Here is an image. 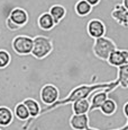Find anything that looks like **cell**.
I'll use <instances>...</instances> for the list:
<instances>
[{"instance_id":"cell-1","label":"cell","mask_w":128,"mask_h":130,"mask_svg":"<svg viewBox=\"0 0 128 130\" xmlns=\"http://www.w3.org/2000/svg\"><path fill=\"white\" fill-rule=\"evenodd\" d=\"M119 86L117 79L112 82H108V83H91V84H82L79 85V86L74 87L70 93L68 94V96H65L64 99H58L55 103H53L52 105H45L43 109L41 110V114L39 117L43 116V114H46L47 112H51L53 110L57 109V107L68 105V104H71L73 102L78 101V100L81 99H88L90 96V94L94 91H98V89H111L112 92L115 91L117 87Z\"/></svg>"},{"instance_id":"cell-2","label":"cell","mask_w":128,"mask_h":130,"mask_svg":"<svg viewBox=\"0 0 128 130\" xmlns=\"http://www.w3.org/2000/svg\"><path fill=\"white\" fill-rule=\"evenodd\" d=\"M54 49L53 41L51 37L45 35H36L33 37V49L30 54L37 60L47 58Z\"/></svg>"},{"instance_id":"cell-3","label":"cell","mask_w":128,"mask_h":130,"mask_svg":"<svg viewBox=\"0 0 128 130\" xmlns=\"http://www.w3.org/2000/svg\"><path fill=\"white\" fill-rule=\"evenodd\" d=\"M115 49H117V44L114 42V40L109 39L106 35L94 39V42H93L92 45L93 54L101 61H107L109 54Z\"/></svg>"},{"instance_id":"cell-4","label":"cell","mask_w":128,"mask_h":130,"mask_svg":"<svg viewBox=\"0 0 128 130\" xmlns=\"http://www.w3.org/2000/svg\"><path fill=\"white\" fill-rule=\"evenodd\" d=\"M13 51L18 56H29L33 49V37L28 35H17L11 41Z\"/></svg>"},{"instance_id":"cell-5","label":"cell","mask_w":128,"mask_h":130,"mask_svg":"<svg viewBox=\"0 0 128 130\" xmlns=\"http://www.w3.org/2000/svg\"><path fill=\"white\" fill-rule=\"evenodd\" d=\"M39 99L44 105H52L60 99V89L53 84H45L39 91Z\"/></svg>"},{"instance_id":"cell-6","label":"cell","mask_w":128,"mask_h":130,"mask_svg":"<svg viewBox=\"0 0 128 130\" xmlns=\"http://www.w3.org/2000/svg\"><path fill=\"white\" fill-rule=\"evenodd\" d=\"M23 103L26 105L27 110H28V112H29V119L27 120V121H25V124L21 127V129L27 130L28 127L30 126L31 122L39 117L42 109H41V104L38 103V101H36V100L33 99V97H27V99H25L23 101Z\"/></svg>"},{"instance_id":"cell-7","label":"cell","mask_w":128,"mask_h":130,"mask_svg":"<svg viewBox=\"0 0 128 130\" xmlns=\"http://www.w3.org/2000/svg\"><path fill=\"white\" fill-rule=\"evenodd\" d=\"M87 33L91 39H98V37L105 36L107 33V27L100 18H92L87 24Z\"/></svg>"},{"instance_id":"cell-8","label":"cell","mask_w":128,"mask_h":130,"mask_svg":"<svg viewBox=\"0 0 128 130\" xmlns=\"http://www.w3.org/2000/svg\"><path fill=\"white\" fill-rule=\"evenodd\" d=\"M8 18L16 24L19 28H21V27L26 26L29 22V14L26 9L21 8V7H15L9 12Z\"/></svg>"},{"instance_id":"cell-9","label":"cell","mask_w":128,"mask_h":130,"mask_svg":"<svg viewBox=\"0 0 128 130\" xmlns=\"http://www.w3.org/2000/svg\"><path fill=\"white\" fill-rule=\"evenodd\" d=\"M111 89H98L94 91L90 94L91 99H90V110L89 112L95 111L100 107V105L109 97V94L111 93Z\"/></svg>"},{"instance_id":"cell-10","label":"cell","mask_w":128,"mask_h":130,"mask_svg":"<svg viewBox=\"0 0 128 130\" xmlns=\"http://www.w3.org/2000/svg\"><path fill=\"white\" fill-rule=\"evenodd\" d=\"M107 62L110 66L116 67V68L122 66V64H128V51L125 49H122V50L115 49L109 54Z\"/></svg>"},{"instance_id":"cell-11","label":"cell","mask_w":128,"mask_h":130,"mask_svg":"<svg viewBox=\"0 0 128 130\" xmlns=\"http://www.w3.org/2000/svg\"><path fill=\"white\" fill-rule=\"evenodd\" d=\"M111 17L116 23L121 25L122 27H128V9L121 4H117L111 10Z\"/></svg>"},{"instance_id":"cell-12","label":"cell","mask_w":128,"mask_h":130,"mask_svg":"<svg viewBox=\"0 0 128 130\" xmlns=\"http://www.w3.org/2000/svg\"><path fill=\"white\" fill-rule=\"evenodd\" d=\"M70 127L73 130H85L89 127V116L88 113L84 114H74L70 117L69 120Z\"/></svg>"},{"instance_id":"cell-13","label":"cell","mask_w":128,"mask_h":130,"mask_svg":"<svg viewBox=\"0 0 128 130\" xmlns=\"http://www.w3.org/2000/svg\"><path fill=\"white\" fill-rule=\"evenodd\" d=\"M37 26L39 29L44 32H50L54 27L56 26L55 25V22L54 19L52 18V16L50 15L48 11H45V12H42L41 15L38 16L37 18Z\"/></svg>"},{"instance_id":"cell-14","label":"cell","mask_w":128,"mask_h":130,"mask_svg":"<svg viewBox=\"0 0 128 130\" xmlns=\"http://www.w3.org/2000/svg\"><path fill=\"white\" fill-rule=\"evenodd\" d=\"M14 112L10 107L6 105H0V127L6 128L14 122Z\"/></svg>"},{"instance_id":"cell-15","label":"cell","mask_w":128,"mask_h":130,"mask_svg":"<svg viewBox=\"0 0 128 130\" xmlns=\"http://www.w3.org/2000/svg\"><path fill=\"white\" fill-rule=\"evenodd\" d=\"M48 12H50V15L52 16V18L54 19V22H55V25H58L65 18L66 14H68V10H66V8L64 6H62V5L55 4L50 7Z\"/></svg>"},{"instance_id":"cell-16","label":"cell","mask_w":128,"mask_h":130,"mask_svg":"<svg viewBox=\"0 0 128 130\" xmlns=\"http://www.w3.org/2000/svg\"><path fill=\"white\" fill-rule=\"evenodd\" d=\"M98 110H99L105 117H112L118 110L117 102H116L114 99H111V97H108L101 105H100V107Z\"/></svg>"},{"instance_id":"cell-17","label":"cell","mask_w":128,"mask_h":130,"mask_svg":"<svg viewBox=\"0 0 128 130\" xmlns=\"http://www.w3.org/2000/svg\"><path fill=\"white\" fill-rule=\"evenodd\" d=\"M93 7L85 0H78L74 5V11L79 17H87L92 12Z\"/></svg>"},{"instance_id":"cell-18","label":"cell","mask_w":128,"mask_h":130,"mask_svg":"<svg viewBox=\"0 0 128 130\" xmlns=\"http://www.w3.org/2000/svg\"><path fill=\"white\" fill-rule=\"evenodd\" d=\"M72 104V112L74 114H84L89 113L90 110V102L88 99H81L73 102Z\"/></svg>"},{"instance_id":"cell-19","label":"cell","mask_w":128,"mask_h":130,"mask_svg":"<svg viewBox=\"0 0 128 130\" xmlns=\"http://www.w3.org/2000/svg\"><path fill=\"white\" fill-rule=\"evenodd\" d=\"M13 112H14V116L16 117L19 121L25 122V121H27V120L29 119V112H28L26 105L23 103V102L17 103L16 105H15V109H14Z\"/></svg>"},{"instance_id":"cell-20","label":"cell","mask_w":128,"mask_h":130,"mask_svg":"<svg viewBox=\"0 0 128 130\" xmlns=\"http://www.w3.org/2000/svg\"><path fill=\"white\" fill-rule=\"evenodd\" d=\"M117 82L121 88L126 89L128 87V64H122L118 67Z\"/></svg>"},{"instance_id":"cell-21","label":"cell","mask_w":128,"mask_h":130,"mask_svg":"<svg viewBox=\"0 0 128 130\" xmlns=\"http://www.w3.org/2000/svg\"><path fill=\"white\" fill-rule=\"evenodd\" d=\"M11 63V56L7 50L0 49V69H6Z\"/></svg>"},{"instance_id":"cell-22","label":"cell","mask_w":128,"mask_h":130,"mask_svg":"<svg viewBox=\"0 0 128 130\" xmlns=\"http://www.w3.org/2000/svg\"><path fill=\"white\" fill-rule=\"evenodd\" d=\"M6 27L9 29V31H11V32H14V31H18V29H20L16 24L13 23V22H11L10 19L8 18V17L6 18Z\"/></svg>"},{"instance_id":"cell-23","label":"cell","mask_w":128,"mask_h":130,"mask_svg":"<svg viewBox=\"0 0 128 130\" xmlns=\"http://www.w3.org/2000/svg\"><path fill=\"white\" fill-rule=\"evenodd\" d=\"M85 1L89 2L92 7H95V6H98V5L101 2V0H85Z\"/></svg>"},{"instance_id":"cell-24","label":"cell","mask_w":128,"mask_h":130,"mask_svg":"<svg viewBox=\"0 0 128 130\" xmlns=\"http://www.w3.org/2000/svg\"><path fill=\"white\" fill-rule=\"evenodd\" d=\"M127 106H128V102H126V103L124 104V109H122V111H124V116L125 118H126V120H128V113H127Z\"/></svg>"},{"instance_id":"cell-25","label":"cell","mask_w":128,"mask_h":130,"mask_svg":"<svg viewBox=\"0 0 128 130\" xmlns=\"http://www.w3.org/2000/svg\"><path fill=\"white\" fill-rule=\"evenodd\" d=\"M112 130H128V120H126V122H125V124L122 127H120L118 129H112Z\"/></svg>"},{"instance_id":"cell-26","label":"cell","mask_w":128,"mask_h":130,"mask_svg":"<svg viewBox=\"0 0 128 130\" xmlns=\"http://www.w3.org/2000/svg\"><path fill=\"white\" fill-rule=\"evenodd\" d=\"M121 5H122V6H124V7H126V8L128 9V0H122Z\"/></svg>"},{"instance_id":"cell-27","label":"cell","mask_w":128,"mask_h":130,"mask_svg":"<svg viewBox=\"0 0 128 130\" xmlns=\"http://www.w3.org/2000/svg\"><path fill=\"white\" fill-rule=\"evenodd\" d=\"M85 130H99V129H97V128H93V127H88Z\"/></svg>"},{"instance_id":"cell-28","label":"cell","mask_w":128,"mask_h":130,"mask_svg":"<svg viewBox=\"0 0 128 130\" xmlns=\"http://www.w3.org/2000/svg\"><path fill=\"white\" fill-rule=\"evenodd\" d=\"M34 130H41V129H39V128H38V127H36V128H35V129H34Z\"/></svg>"},{"instance_id":"cell-29","label":"cell","mask_w":128,"mask_h":130,"mask_svg":"<svg viewBox=\"0 0 128 130\" xmlns=\"http://www.w3.org/2000/svg\"><path fill=\"white\" fill-rule=\"evenodd\" d=\"M0 130H2V129H1V128H0Z\"/></svg>"}]
</instances>
